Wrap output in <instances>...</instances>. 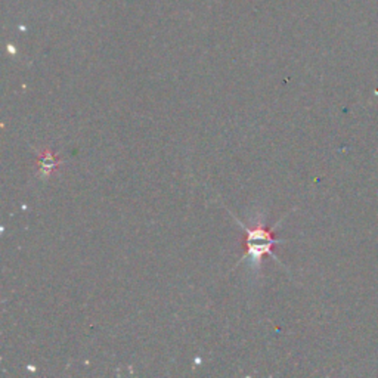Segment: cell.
<instances>
[{
    "label": "cell",
    "instance_id": "obj_1",
    "mask_svg": "<svg viewBox=\"0 0 378 378\" xmlns=\"http://www.w3.org/2000/svg\"><path fill=\"white\" fill-rule=\"evenodd\" d=\"M239 225L245 231V238H244L245 254H244L242 260L245 257H250L253 262L259 263L263 259L265 254H269L274 259H277V256L274 254V245L278 244V242H281V241L275 238L274 229L263 228V226H257V228L251 229V228H247L241 222H239Z\"/></svg>",
    "mask_w": 378,
    "mask_h": 378
},
{
    "label": "cell",
    "instance_id": "obj_2",
    "mask_svg": "<svg viewBox=\"0 0 378 378\" xmlns=\"http://www.w3.org/2000/svg\"><path fill=\"white\" fill-rule=\"evenodd\" d=\"M39 166H40V175L46 178L53 169L58 167V158L50 151H45L39 158Z\"/></svg>",
    "mask_w": 378,
    "mask_h": 378
}]
</instances>
